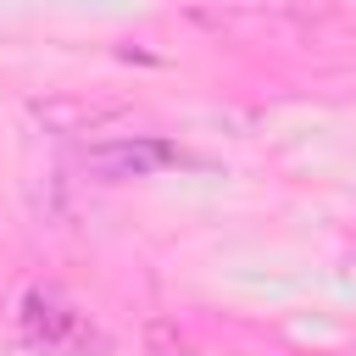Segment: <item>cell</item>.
I'll use <instances>...</instances> for the list:
<instances>
[{
    "mask_svg": "<svg viewBox=\"0 0 356 356\" xmlns=\"http://www.w3.org/2000/svg\"><path fill=\"white\" fill-rule=\"evenodd\" d=\"M17 323L28 339H39L44 350H67L72 339H83V312L56 289V284H33L17 306Z\"/></svg>",
    "mask_w": 356,
    "mask_h": 356,
    "instance_id": "6da1fadb",
    "label": "cell"
},
{
    "mask_svg": "<svg viewBox=\"0 0 356 356\" xmlns=\"http://www.w3.org/2000/svg\"><path fill=\"white\" fill-rule=\"evenodd\" d=\"M178 161V150L167 145V139H150V134H139V139H106V145H89L83 150V167L95 172V178H111V184H122V178H150V172H161V167H172Z\"/></svg>",
    "mask_w": 356,
    "mask_h": 356,
    "instance_id": "7a4b0ae2",
    "label": "cell"
},
{
    "mask_svg": "<svg viewBox=\"0 0 356 356\" xmlns=\"http://www.w3.org/2000/svg\"><path fill=\"white\" fill-rule=\"evenodd\" d=\"M150 356H195V350L178 345V339H167V334H156V339H150Z\"/></svg>",
    "mask_w": 356,
    "mask_h": 356,
    "instance_id": "3957f363",
    "label": "cell"
}]
</instances>
